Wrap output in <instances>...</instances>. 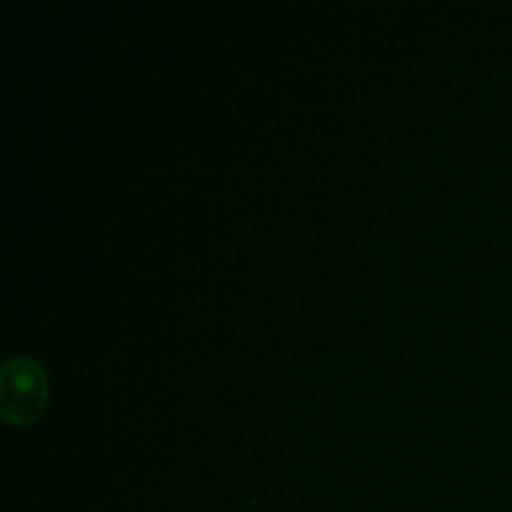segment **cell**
<instances>
[{
    "mask_svg": "<svg viewBox=\"0 0 512 512\" xmlns=\"http://www.w3.org/2000/svg\"><path fill=\"white\" fill-rule=\"evenodd\" d=\"M45 375L30 358H10L0 380V408L10 423H30L43 410Z\"/></svg>",
    "mask_w": 512,
    "mask_h": 512,
    "instance_id": "6da1fadb",
    "label": "cell"
}]
</instances>
